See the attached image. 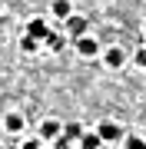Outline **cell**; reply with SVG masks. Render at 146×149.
<instances>
[{
    "label": "cell",
    "instance_id": "7",
    "mask_svg": "<svg viewBox=\"0 0 146 149\" xmlns=\"http://www.w3.org/2000/svg\"><path fill=\"white\" fill-rule=\"evenodd\" d=\"M80 146H83V149H100V146H103V136H100V133H83V136H80Z\"/></svg>",
    "mask_w": 146,
    "mask_h": 149
},
{
    "label": "cell",
    "instance_id": "4",
    "mask_svg": "<svg viewBox=\"0 0 146 149\" xmlns=\"http://www.w3.org/2000/svg\"><path fill=\"white\" fill-rule=\"evenodd\" d=\"M123 60H126V53H123L119 47H110V50H106V66L119 70V66H123Z\"/></svg>",
    "mask_w": 146,
    "mask_h": 149
},
{
    "label": "cell",
    "instance_id": "12",
    "mask_svg": "<svg viewBox=\"0 0 146 149\" xmlns=\"http://www.w3.org/2000/svg\"><path fill=\"white\" fill-rule=\"evenodd\" d=\"M66 136H70V139H76V136H83L80 123H70V126H66Z\"/></svg>",
    "mask_w": 146,
    "mask_h": 149
},
{
    "label": "cell",
    "instance_id": "9",
    "mask_svg": "<svg viewBox=\"0 0 146 149\" xmlns=\"http://www.w3.org/2000/svg\"><path fill=\"white\" fill-rule=\"evenodd\" d=\"M53 13L60 17V20H66V17L73 13V7H70V0H53Z\"/></svg>",
    "mask_w": 146,
    "mask_h": 149
},
{
    "label": "cell",
    "instance_id": "2",
    "mask_svg": "<svg viewBox=\"0 0 146 149\" xmlns=\"http://www.w3.org/2000/svg\"><path fill=\"white\" fill-rule=\"evenodd\" d=\"M96 133L103 136V143H113V139L123 136V129H119V123H100V129Z\"/></svg>",
    "mask_w": 146,
    "mask_h": 149
},
{
    "label": "cell",
    "instance_id": "10",
    "mask_svg": "<svg viewBox=\"0 0 146 149\" xmlns=\"http://www.w3.org/2000/svg\"><path fill=\"white\" fill-rule=\"evenodd\" d=\"M37 43H40V40H37V37H30V33H27V37L20 40V47L27 50V53H33V50H37Z\"/></svg>",
    "mask_w": 146,
    "mask_h": 149
},
{
    "label": "cell",
    "instance_id": "15",
    "mask_svg": "<svg viewBox=\"0 0 146 149\" xmlns=\"http://www.w3.org/2000/svg\"><path fill=\"white\" fill-rule=\"evenodd\" d=\"M136 63H140V66H146V50H140V53H136Z\"/></svg>",
    "mask_w": 146,
    "mask_h": 149
},
{
    "label": "cell",
    "instance_id": "8",
    "mask_svg": "<svg viewBox=\"0 0 146 149\" xmlns=\"http://www.w3.org/2000/svg\"><path fill=\"white\" fill-rule=\"evenodd\" d=\"M40 136H43V139H53V136H60V123H57V119H47L43 126H40Z\"/></svg>",
    "mask_w": 146,
    "mask_h": 149
},
{
    "label": "cell",
    "instance_id": "11",
    "mask_svg": "<svg viewBox=\"0 0 146 149\" xmlns=\"http://www.w3.org/2000/svg\"><path fill=\"white\" fill-rule=\"evenodd\" d=\"M126 149H146V139H140V136H130V139H126Z\"/></svg>",
    "mask_w": 146,
    "mask_h": 149
},
{
    "label": "cell",
    "instance_id": "3",
    "mask_svg": "<svg viewBox=\"0 0 146 149\" xmlns=\"http://www.w3.org/2000/svg\"><path fill=\"white\" fill-rule=\"evenodd\" d=\"M27 33H30V37H37V40H47V37H50L47 20H40V17H37V20H30V23H27Z\"/></svg>",
    "mask_w": 146,
    "mask_h": 149
},
{
    "label": "cell",
    "instance_id": "5",
    "mask_svg": "<svg viewBox=\"0 0 146 149\" xmlns=\"http://www.w3.org/2000/svg\"><path fill=\"white\" fill-rule=\"evenodd\" d=\"M66 30H70L73 37H83V33H87V20H83V17H66Z\"/></svg>",
    "mask_w": 146,
    "mask_h": 149
},
{
    "label": "cell",
    "instance_id": "16",
    "mask_svg": "<svg viewBox=\"0 0 146 149\" xmlns=\"http://www.w3.org/2000/svg\"><path fill=\"white\" fill-rule=\"evenodd\" d=\"M63 149H66V146H63Z\"/></svg>",
    "mask_w": 146,
    "mask_h": 149
},
{
    "label": "cell",
    "instance_id": "1",
    "mask_svg": "<svg viewBox=\"0 0 146 149\" xmlns=\"http://www.w3.org/2000/svg\"><path fill=\"white\" fill-rule=\"evenodd\" d=\"M76 53H80V56H96L100 53V43L83 33V37H76Z\"/></svg>",
    "mask_w": 146,
    "mask_h": 149
},
{
    "label": "cell",
    "instance_id": "14",
    "mask_svg": "<svg viewBox=\"0 0 146 149\" xmlns=\"http://www.w3.org/2000/svg\"><path fill=\"white\" fill-rule=\"evenodd\" d=\"M20 149H43V146H40V143H37V139H30V143H23Z\"/></svg>",
    "mask_w": 146,
    "mask_h": 149
},
{
    "label": "cell",
    "instance_id": "17",
    "mask_svg": "<svg viewBox=\"0 0 146 149\" xmlns=\"http://www.w3.org/2000/svg\"><path fill=\"white\" fill-rule=\"evenodd\" d=\"M143 30H146V27H143Z\"/></svg>",
    "mask_w": 146,
    "mask_h": 149
},
{
    "label": "cell",
    "instance_id": "13",
    "mask_svg": "<svg viewBox=\"0 0 146 149\" xmlns=\"http://www.w3.org/2000/svg\"><path fill=\"white\" fill-rule=\"evenodd\" d=\"M47 43H50V50H60V47H63V37H57V33H50V37H47Z\"/></svg>",
    "mask_w": 146,
    "mask_h": 149
},
{
    "label": "cell",
    "instance_id": "6",
    "mask_svg": "<svg viewBox=\"0 0 146 149\" xmlns=\"http://www.w3.org/2000/svg\"><path fill=\"white\" fill-rule=\"evenodd\" d=\"M3 129H7V133H20V129H23V116H20V113H7Z\"/></svg>",
    "mask_w": 146,
    "mask_h": 149
}]
</instances>
